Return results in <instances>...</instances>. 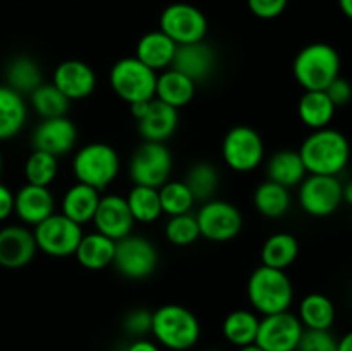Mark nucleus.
Instances as JSON below:
<instances>
[{
    "mask_svg": "<svg viewBox=\"0 0 352 351\" xmlns=\"http://www.w3.org/2000/svg\"><path fill=\"white\" fill-rule=\"evenodd\" d=\"M336 317V305L323 292H309L299 303L298 319L308 330H330Z\"/></svg>",
    "mask_w": 352,
    "mask_h": 351,
    "instance_id": "obj_28",
    "label": "nucleus"
},
{
    "mask_svg": "<svg viewBox=\"0 0 352 351\" xmlns=\"http://www.w3.org/2000/svg\"><path fill=\"white\" fill-rule=\"evenodd\" d=\"M292 74L305 92H325L340 76V55L336 47L315 41L298 52L292 62Z\"/></svg>",
    "mask_w": 352,
    "mask_h": 351,
    "instance_id": "obj_4",
    "label": "nucleus"
},
{
    "mask_svg": "<svg viewBox=\"0 0 352 351\" xmlns=\"http://www.w3.org/2000/svg\"><path fill=\"white\" fill-rule=\"evenodd\" d=\"M72 174L76 182L98 189L109 188L120 172V155L112 145L95 141L82 145L72 157Z\"/></svg>",
    "mask_w": 352,
    "mask_h": 351,
    "instance_id": "obj_5",
    "label": "nucleus"
},
{
    "mask_svg": "<svg viewBox=\"0 0 352 351\" xmlns=\"http://www.w3.org/2000/svg\"><path fill=\"white\" fill-rule=\"evenodd\" d=\"M158 258L160 257L153 241L131 233L129 236L116 241V257L112 265L124 277L141 281L157 270Z\"/></svg>",
    "mask_w": 352,
    "mask_h": 351,
    "instance_id": "obj_9",
    "label": "nucleus"
},
{
    "mask_svg": "<svg viewBox=\"0 0 352 351\" xmlns=\"http://www.w3.org/2000/svg\"><path fill=\"white\" fill-rule=\"evenodd\" d=\"M170 67L188 76L196 85L206 81L217 69L215 48L206 43L205 40L189 45H179Z\"/></svg>",
    "mask_w": 352,
    "mask_h": 351,
    "instance_id": "obj_20",
    "label": "nucleus"
},
{
    "mask_svg": "<svg viewBox=\"0 0 352 351\" xmlns=\"http://www.w3.org/2000/svg\"><path fill=\"white\" fill-rule=\"evenodd\" d=\"M36 241L33 229L23 224L0 227V267L23 268L36 257Z\"/></svg>",
    "mask_w": 352,
    "mask_h": 351,
    "instance_id": "obj_18",
    "label": "nucleus"
},
{
    "mask_svg": "<svg viewBox=\"0 0 352 351\" xmlns=\"http://www.w3.org/2000/svg\"><path fill=\"white\" fill-rule=\"evenodd\" d=\"M34 241L38 250L54 258L71 257L76 253L82 237V226L67 219L64 213H52L48 219L34 226Z\"/></svg>",
    "mask_w": 352,
    "mask_h": 351,
    "instance_id": "obj_12",
    "label": "nucleus"
},
{
    "mask_svg": "<svg viewBox=\"0 0 352 351\" xmlns=\"http://www.w3.org/2000/svg\"><path fill=\"white\" fill-rule=\"evenodd\" d=\"M222 160L234 172H253L265 160V141L254 127H230L222 140Z\"/></svg>",
    "mask_w": 352,
    "mask_h": 351,
    "instance_id": "obj_8",
    "label": "nucleus"
},
{
    "mask_svg": "<svg viewBox=\"0 0 352 351\" xmlns=\"http://www.w3.org/2000/svg\"><path fill=\"white\" fill-rule=\"evenodd\" d=\"M30 105L34 110V114L41 117V119H54V117L67 116L69 112V102L54 83H41L30 96Z\"/></svg>",
    "mask_w": 352,
    "mask_h": 351,
    "instance_id": "obj_36",
    "label": "nucleus"
},
{
    "mask_svg": "<svg viewBox=\"0 0 352 351\" xmlns=\"http://www.w3.org/2000/svg\"><path fill=\"white\" fill-rule=\"evenodd\" d=\"M246 295L254 312L261 317L287 312L294 299V286L285 270L260 265L248 279Z\"/></svg>",
    "mask_w": 352,
    "mask_h": 351,
    "instance_id": "obj_2",
    "label": "nucleus"
},
{
    "mask_svg": "<svg viewBox=\"0 0 352 351\" xmlns=\"http://www.w3.org/2000/svg\"><path fill=\"white\" fill-rule=\"evenodd\" d=\"M158 195H160L162 212L168 217L189 213L196 203L195 196L182 179L181 181L168 179L164 186L158 188Z\"/></svg>",
    "mask_w": 352,
    "mask_h": 351,
    "instance_id": "obj_38",
    "label": "nucleus"
},
{
    "mask_svg": "<svg viewBox=\"0 0 352 351\" xmlns=\"http://www.w3.org/2000/svg\"><path fill=\"white\" fill-rule=\"evenodd\" d=\"M208 351H219V350H208Z\"/></svg>",
    "mask_w": 352,
    "mask_h": 351,
    "instance_id": "obj_51",
    "label": "nucleus"
},
{
    "mask_svg": "<svg viewBox=\"0 0 352 351\" xmlns=\"http://www.w3.org/2000/svg\"><path fill=\"white\" fill-rule=\"evenodd\" d=\"M151 317H153V312L146 308L131 310L122 320L124 330L131 336L144 337L146 334L151 332Z\"/></svg>",
    "mask_w": 352,
    "mask_h": 351,
    "instance_id": "obj_41",
    "label": "nucleus"
},
{
    "mask_svg": "<svg viewBox=\"0 0 352 351\" xmlns=\"http://www.w3.org/2000/svg\"><path fill=\"white\" fill-rule=\"evenodd\" d=\"M261 265L287 270L299 257V241L291 233H275L261 246Z\"/></svg>",
    "mask_w": 352,
    "mask_h": 351,
    "instance_id": "obj_32",
    "label": "nucleus"
},
{
    "mask_svg": "<svg viewBox=\"0 0 352 351\" xmlns=\"http://www.w3.org/2000/svg\"><path fill=\"white\" fill-rule=\"evenodd\" d=\"M160 31H164L175 45H189L203 41L208 33V19L192 3L175 2L165 7L160 14Z\"/></svg>",
    "mask_w": 352,
    "mask_h": 351,
    "instance_id": "obj_11",
    "label": "nucleus"
},
{
    "mask_svg": "<svg viewBox=\"0 0 352 351\" xmlns=\"http://www.w3.org/2000/svg\"><path fill=\"white\" fill-rule=\"evenodd\" d=\"M298 188L299 205L311 217H330L344 203L342 182L337 176L308 174Z\"/></svg>",
    "mask_w": 352,
    "mask_h": 351,
    "instance_id": "obj_13",
    "label": "nucleus"
},
{
    "mask_svg": "<svg viewBox=\"0 0 352 351\" xmlns=\"http://www.w3.org/2000/svg\"><path fill=\"white\" fill-rule=\"evenodd\" d=\"M151 334L158 344L170 351H188L196 346L201 326L195 313L177 303L158 306L151 317Z\"/></svg>",
    "mask_w": 352,
    "mask_h": 351,
    "instance_id": "obj_3",
    "label": "nucleus"
},
{
    "mask_svg": "<svg viewBox=\"0 0 352 351\" xmlns=\"http://www.w3.org/2000/svg\"><path fill=\"white\" fill-rule=\"evenodd\" d=\"M126 351H160L157 343L150 339H144V337H138L134 339L129 346L126 348Z\"/></svg>",
    "mask_w": 352,
    "mask_h": 351,
    "instance_id": "obj_45",
    "label": "nucleus"
},
{
    "mask_svg": "<svg viewBox=\"0 0 352 351\" xmlns=\"http://www.w3.org/2000/svg\"><path fill=\"white\" fill-rule=\"evenodd\" d=\"M342 202L352 206V179L342 184Z\"/></svg>",
    "mask_w": 352,
    "mask_h": 351,
    "instance_id": "obj_47",
    "label": "nucleus"
},
{
    "mask_svg": "<svg viewBox=\"0 0 352 351\" xmlns=\"http://www.w3.org/2000/svg\"><path fill=\"white\" fill-rule=\"evenodd\" d=\"M177 45L160 30L148 31L138 40L134 57L155 72L168 69L174 61Z\"/></svg>",
    "mask_w": 352,
    "mask_h": 351,
    "instance_id": "obj_22",
    "label": "nucleus"
},
{
    "mask_svg": "<svg viewBox=\"0 0 352 351\" xmlns=\"http://www.w3.org/2000/svg\"><path fill=\"white\" fill-rule=\"evenodd\" d=\"M58 176V158L43 150H33L24 162V178L28 184L47 186Z\"/></svg>",
    "mask_w": 352,
    "mask_h": 351,
    "instance_id": "obj_37",
    "label": "nucleus"
},
{
    "mask_svg": "<svg viewBox=\"0 0 352 351\" xmlns=\"http://www.w3.org/2000/svg\"><path fill=\"white\" fill-rule=\"evenodd\" d=\"M2 167H3V158H2V153H0V174H2Z\"/></svg>",
    "mask_w": 352,
    "mask_h": 351,
    "instance_id": "obj_50",
    "label": "nucleus"
},
{
    "mask_svg": "<svg viewBox=\"0 0 352 351\" xmlns=\"http://www.w3.org/2000/svg\"><path fill=\"white\" fill-rule=\"evenodd\" d=\"M52 83L58 88V92L69 100H85L91 96L96 89V72L88 62L79 58H67L62 61L55 67Z\"/></svg>",
    "mask_w": 352,
    "mask_h": 351,
    "instance_id": "obj_16",
    "label": "nucleus"
},
{
    "mask_svg": "<svg viewBox=\"0 0 352 351\" xmlns=\"http://www.w3.org/2000/svg\"><path fill=\"white\" fill-rule=\"evenodd\" d=\"M339 7L344 16L352 21V0H339Z\"/></svg>",
    "mask_w": 352,
    "mask_h": 351,
    "instance_id": "obj_48",
    "label": "nucleus"
},
{
    "mask_svg": "<svg viewBox=\"0 0 352 351\" xmlns=\"http://www.w3.org/2000/svg\"><path fill=\"white\" fill-rule=\"evenodd\" d=\"M196 83L184 76L182 72L168 67L158 72L157 88H155V98L174 109H182L189 105L196 95Z\"/></svg>",
    "mask_w": 352,
    "mask_h": 351,
    "instance_id": "obj_25",
    "label": "nucleus"
},
{
    "mask_svg": "<svg viewBox=\"0 0 352 351\" xmlns=\"http://www.w3.org/2000/svg\"><path fill=\"white\" fill-rule=\"evenodd\" d=\"M253 205L265 219H280L292 206L291 189L267 179V181L260 182L254 189Z\"/></svg>",
    "mask_w": 352,
    "mask_h": 351,
    "instance_id": "obj_30",
    "label": "nucleus"
},
{
    "mask_svg": "<svg viewBox=\"0 0 352 351\" xmlns=\"http://www.w3.org/2000/svg\"><path fill=\"white\" fill-rule=\"evenodd\" d=\"M78 127L67 116L41 119L31 134L33 150H43L55 157L71 153L78 145Z\"/></svg>",
    "mask_w": 352,
    "mask_h": 351,
    "instance_id": "obj_15",
    "label": "nucleus"
},
{
    "mask_svg": "<svg viewBox=\"0 0 352 351\" xmlns=\"http://www.w3.org/2000/svg\"><path fill=\"white\" fill-rule=\"evenodd\" d=\"M199 234L213 243H227L243 231L244 217L234 203L213 198L201 205L196 213Z\"/></svg>",
    "mask_w": 352,
    "mask_h": 351,
    "instance_id": "obj_10",
    "label": "nucleus"
},
{
    "mask_svg": "<svg viewBox=\"0 0 352 351\" xmlns=\"http://www.w3.org/2000/svg\"><path fill=\"white\" fill-rule=\"evenodd\" d=\"M174 157L165 143L143 141L129 158V178L133 184L160 188L170 179Z\"/></svg>",
    "mask_w": 352,
    "mask_h": 351,
    "instance_id": "obj_7",
    "label": "nucleus"
},
{
    "mask_svg": "<svg viewBox=\"0 0 352 351\" xmlns=\"http://www.w3.org/2000/svg\"><path fill=\"white\" fill-rule=\"evenodd\" d=\"M337 107L325 92H305L298 102L299 120L311 131L329 127Z\"/></svg>",
    "mask_w": 352,
    "mask_h": 351,
    "instance_id": "obj_31",
    "label": "nucleus"
},
{
    "mask_svg": "<svg viewBox=\"0 0 352 351\" xmlns=\"http://www.w3.org/2000/svg\"><path fill=\"white\" fill-rule=\"evenodd\" d=\"M76 260L81 267L88 270H102L110 267L116 257V241L107 237L105 234L93 231V233L82 234L78 248L74 253Z\"/></svg>",
    "mask_w": 352,
    "mask_h": 351,
    "instance_id": "obj_24",
    "label": "nucleus"
},
{
    "mask_svg": "<svg viewBox=\"0 0 352 351\" xmlns=\"http://www.w3.org/2000/svg\"><path fill=\"white\" fill-rule=\"evenodd\" d=\"M100 198H102V193L98 189L82 184V182H74L62 196L60 213H64L67 219L74 220L79 226H85L91 222L95 217Z\"/></svg>",
    "mask_w": 352,
    "mask_h": 351,
    "instance_id": "obj_23",
    "label": "nucleus"
},
{
    "mask_svg": "<svg viewBox=\"0 0 352 351\" xmlns=\"http://www.w3.org/2000/svg\"><path fill=\"white\" fill-rule=\"evenodd\" d=\"M158 72L136 57H122L112 65L109 74L110 88L127 105L140 102H150L155 98Z\"/></svg>",
    "mask_w": 352,
    "mask_h": 351,
    "instance_id": "obj_6",
    "label": "nucleus"
},
{
    "mask_svg": "<svg viewBox=\"0 0 352 351\" xmlns=\"http://www.w3.org/2000/svg\"><path fill=\"white\" fill-rule=\"evenodd\" d=\"M14 213L24 226H38L55 213V196L47 186L23 184L14 193Z\"/></svg>",
    "mask_w": 352,
    "mask_h": 351,
    "instance_id": "obj_19",
    "label": "nucleus"
},
{
    "mask_svg": "<svg viewBox=\"0 0 352 351\" xmlns=\"http://www.w3.org/2000/svg\"><path fill=\"white\" fill-rule=\"evenodd\" d=\"M298 151L308 174L339 178L351 160L349 140L346 134L330 126L311 131Z\"/></svg>",
    "mask_w": 352,
    "mask_h": 351,
    "instance_id": "obj_1",
    "label": "nucleus"
},
{
    "mask_svg": "<svg viewBox=\"0 0 352 351\" xmlns=\"http://www.w3.org/2000/svg\"><path fill=\"white\" fill-rule=\"evenodd\" d=\"M260 319L261 317L254 310H232L223 319V337L236 348H244L250 346V344H254L258 327H260Z\"/></svg>",
    "mask_w": 352,
    "mask_h": 351,
    "instance_id": "obj_33",
    "label": "nucleus"
},
{
    "mask_svg": "<svg viewBox=\"0 0 352 351\" xmlns=\"http://www.w3.org/2000/svg\"><path fill=\"white\" fill-rule=\"evenodd\" d=\"M305 327L296 313L282 312L261 317L254 344L263 351H296Z\"/></svg>",
    "mask_w": 352,
    "mask_h": 351,
    "instance_id": "obj_14",
    "label": "nucleus"
},
{
    "mask_svg": "<svg viewBox=\"0 0 352 351\" xmlns=\"http://www.w3.org/2000/svg\"><path fill=\"white\" fill-rule=\"evenodd\" d=\"M126 202L136 222L153 224L164 215L157 188L133 184V188L127 193Z\"/></svg>",
    "mask_w": 352,
    "mask_h": 351,
    "instance_id": "obj_35",
    "label": "nucleus"
},
{
    "mask_svg": "<svg viewBox=\"0 0 352 351\" xmlns=\"http://www.w3.org/2000/svg\"><path fill=\"white\" fill-rule=\"evenodd\" d=\"M91 222L95 231L105 234L110 240L119 241L133 233L136 220L131 213L126 196L110 193V195H102Z\"/></svg>",
    "mask_w": 352,
    "mask_h": 351,
    "instance_id": "obj_17",
    "label": "nucleus"
},
{
    "mask_svg": "<svg viewBox=\"0 0 352 351\" xmlns=\"http://www.w3.org/2000/svg\"><path fill=\"white\" fill-rule=\"evenodd\" d=\"M43 83L40 64L30 55H16L6 67V85L23 96H30Z\"/></svg>",
    "mask_w": 352,
    "mask_h": 351,
    "instance_id": "obj_29",
    "label": "nucleus"
},
{
    "mask_svg": "<svg viewBox=\"0 0 352 351\" xmlns=\"http://www.w3.org/2000/svg\"><path fill=\"white\" fill-rule=\"evenodd\" d=\"M289 0H248V9L258 19H275L287 9Z\"/></svg>",
    "mask_w": 352,
    "mask_h": 351,
    "instance_id": "obj_42",
    "label": "nucleus"
},
{
    "mask_svg": "<svg viewBox=\"0 0 352 351\" xmlns=\"http://www.w3.org/2000/svg\"><path fill=\"white\" fill-rule=\"evenodd\" d=\"M14 213V191L0 182V224L6 222Z\"/></svg>",
    "mask_w": 352,
    "mask_h": 351,
    "instance_id": "obj_44",
    "label": "nucleus"
},
{
    "mask_svg": "<svg viewBox=\"0 0 352 351\" xmlns=\"http://www.w3.org/2000/svg\"><path fill=\"white\" fill-rule=\"evenodd\" d=\"M165 237L174 246H191L201 237L198 220L195 213H181V215L168 217L165 224Z\"/></svg>",
    "mask_w": 352,
    "mask_h": 351,
    "instance_id": "obj_39",
    "label": "nucleus"
},
{
    "mask_svg": "<svg viewBox=\"0 0 352 351\" xmlns=\"http://www.w3.org/2000/svg\"><path fill=\"white\" fill-rule=\"evenodd\" d=\"M296 351H337V339L330 330L305 329Z\"/></svg>",
    "mask_w": 352,
    "mask_h": 351,
    "instance_id": "obj_40",
    "label": "nucleus"
},
{
    "mask_svg": "<svg viewBox=\"0 0 352 351\" xmlns=\"http://www.w3.org/2000/svg\"><path fill=\"white\" fill-rule=\"evenodd\" d=\"M325 93L329 95V98L332 100V103L337 109H339V107H346L352 100V85L346 78L339 76V78H336L330 83L329 88L325 89Z\"/></svg>",
    "mask_w": 352,
    "mask_h": 351,
    "instance_id": "obj_43",
    "label": "nucleus"
},
{
    "mask_svg": "<svg viewBox=\"0 0 352 351\" xmlns=\"http://www.w3.org/2000/svg\"><path fill=\"white\" fill-rule=\"evenodd\" d=\"M28 120V103L23 95L0 85V141L16 138Z\"/></svg>",
    "mask_w": 352,
    "mask_h": 351,
    "instance_id": "obj_27",
    "label": "nucleus"
},
{
    "mask_svg": "<svg viewBox=\"0 0 352 351\" xmlns=\"http://www.w3.org/2000/svg\"><path fill=\"white\" fill-rule=\"evenodd\" d=\"M237 351H263L260 346H256V344H250V346H244V348H239Z\"/></svg>",
    "mask_w": 352,
    "mask_h": 351,
    "instance_id": "obj_49",
    "label": "nucleus"
},
{
    "mask_svg": "<svg viewBox=\"0 0 352 351\" xmlns=\"http://www.w3.org/2000/svg\"><path fill=\"white\" fill-rule=\"evenodd\" d=\"M136 124L143 141L165 143L177 131L179 110L160 102V100L153 98L148 103L143 116L136 119Z\"/></svg>",
    "mask_w": 352,
    "mask_h": 351,
    "instance_id": "obj_21",
    "label": "nucleus"
},
{
    "mask_svg": "<svg viewBox=\"0 0 352 351\" xmlns=\"http://www.w3.org/2000/svg\"><path fill=\"white\" fill-rule=\"evenodd\" d=\"M182 181L186 182L196 202L205 203L215 198L217 191H219L220 172L212 162L199 160L188 169Z\"/></svg>",
    "mask_w": 352,
    "mask_h": 351,
    "instance_id": "obj_34",
    "label": "nucleus"
},
{
    "mask_svg": "<svg viewBox=\"0 0 352 351\" xmlns=\"http://www.w3.org/2000/svg\"><path fill=\"white\" fill-rule=\"evenodd\" d=\"M308 176L302 158L298 150L292 148H282L272 153L267 160V179L274 181L284 188H296Z\"/></svg>",
    "mask_w": 352,
    "mask_h": 351,
    "instance_id": "obj_26",
    "label": "nucleus"
},
{
    "mask_svg": "<svg viewBox=\"0 0 352 351\" xmlns=\"http://www.w3.org/2000/svg\"><path fill=\"white\" fill-rule=\"evenodd\" d=\"M337 351H352V330L337 339Z\"/></svg>",
    "mask_w": 352,
    "mask_h": 351,
    "instance_id": "obj_46",
    "label": "nucleus"
}]
</instances>
